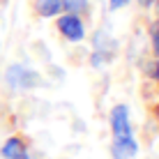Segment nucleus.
Wrapping results in <instances>:
<instances>
[{
	"mask_svg": "<svg viewBox=\"0 0 159 159\" xmlns=\"http://www.w3.org/2000/svg\"><path fill=\"white\" fill-rule=\"evenodd\" d=\"M111 127H113V136L116 141H125L131 139V125H129V108L125 104H118L111 111Z\"/></svg>",
	"mask_w": 159,
	"mask_h": 159,
	"instance_id": "nucleus-1",
	"label": "nucleus"
},
{
	"mask_svg": "<svg viewBox=\"0 0 159 159\" xmlns=\"http://www.w3.org/2000/svg\"><path fill=\"white\" fill-rule=\"evenodd\" d=\"M5 79H7V83L12 88H35L39 83V74L30 72V69H25V67H19V65L9 67Z\"/></svg>",
	"mask_w": 159,
	"mask_h": 159,
	"instance_id": "nucleus-2",
	"label": "nucleus"
},
{
	"mask_svg": "<svg viewBox=\"0 0 159 159\" xmlns=\"http://www.w3.org/2000/svg\"><path fill=\"white\" fill-rule=\"evenodd\" d=\"M58 30L67 37L69 42H81L85 37V30H83V23L76 14H65L58 19Z\"/></svg>",
	"mask_w": 159,
	"mask_h": 159,
	"instance_id": "nucleus-3",
	"label": "nucleus"
},
{
	"mask_svg": "<svg viewBox=\"0 0 159 159\" xmlns=\"http://www.w3.org/2000/svg\"><path fill=\"white\" fill-rule=\"evenodd\" d=\"M95 48H97V53L92 56V62H99V60H108L113 56L116 44H113V39L106 35V32H97L95 35Z\"/></svg>",
	"mask_w": 159,
	"mask_h": 159,
	"instance_id": "nucleus-4",
	"label": "nucleus"
},
{
	"mask_svg": "<svg viewBox=\"0 0 159 159\" xmlns=\"http://www.w3.org/2000/svg\"><path fill=\"white\" fill-rule=\"evenodd\" d=\"M136 152H139V145H136L134 139L116 141V143H113V148H111L113 159H131V157H136Z\"/></svg>",
	"mask_w": 159,
	"mask_h": 159,
	"instance_id": "nucleus-5",
	"label": "nucleus"
},
{
	"mask_svg": "<svg viewBox=\"0 0 159 159\" xmlns=\"http://www.w3.org/2000/svg\"><path fill=\"white\" fill-rule=\"evenodd\" d=\"M2 157L5 159H28L25 143L21 139H9L7 143L2 145Z\"/></svg>",
	"mask_w": 159,
	"mask_h": 159,
	"instance_id": "nucleus-6",
	"label": "nucleus"
},
{
	"mask_svg": "<svg viewBox=\"0 0 159 159\" xmlns=\"http://www.w3.org/2000/svg\"><path fill=\"white\" fill-rule=\"evenodd\" d=\"M35 9L37 14L44 19H51L62 9V0H35Z\"/></svg>",
	"mask_w": 159,
	"mask_h": 159,
	"instance_id": "nucleus-7",
	"label": "nucleus"
},
{
	"mask_svg": "<svg viewBox=\"0 0 159 159\" xmlns=\"http://www.w3.org/2000/svg\"><path fill=\"white\" fill-rule=\"evenodd\" d=\"M62 9L67 14L81 16L83 12H88V0H62Z\"/></svg>",
	"mask_w": 159,
	"mask_h": 159,
	"instance_id": "nucleus-8",
	"label": "nucleus"
},
{
	"mask_svg": "<svg viewBox=\"0 0 159 159\" xmlns=\"http://www.w3.org/2000/svg\"><path fill=\"white\" fill-rule=\"evenodd\" d=\"M152 48H155V53L159 56V23L152 28Z\"/></svg>",
	"mask_w": 159,
	"mask_h": 159,
	"instance_id": "nucleus-9",
	"label": "nucleus"
},
{
	"mask_svg": "<svg viewBox=\"0 0 159 159\" xmlns=\"http://www.w3.org/2000/svg\"><path fill=\"white\" fill-rule=\"evenodd\" d=\"M108 2H111V9H120V7H125L129 0H108Z\"/></svg>",
	"mask_w": 159,
	"mask_h": 159,
	"instance_id": "nucleus-10",
	"label": "nucleus"
},
{
	"mask_svg": "<svg viewBox=\"0 0 159 159\" xmlns=\"http://www.w3.org/2000/svg\"><path fill=\"white\" fill-rule=\"evenodd\" d=\"M152 2H155V0H139V5H141V7H150Z\"/></svg>",
	"mask_w": 159,
	"mask_h": 159,
	"instance_id": "nucleus-11",
	"label": "nucleus"
},
{
	"mask_svg": "<svg viewBox=\"0 0 159 159\" xmlns=\"http://www.w3.org/2000/svg\"><path fill=\"white\" fill-rule=\"evenodd\" d=\"M155 79L159 81V65H157V69H155Z\"/></svg>",
	"mask_w": 159,
	"mask_h": 159,
	"instance_id": "nucleus-12",
	"label": "nucleus"
},
{
	"mask_svg": "<svg viewBox=\"0 0 159 159\" xmlns=\"http://www.w3.org/2000/svg\"><path fill=\"white\" fill-rule=\"evenodd\" d=\"M157 116H159V106H157Z\"/></svg>",
	"mask_w": 159,
	"mask_h": 159,
	"instance_id": "nucleus-13",
	"label": "nucleus"
}]
</instances>
